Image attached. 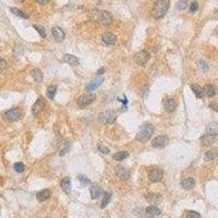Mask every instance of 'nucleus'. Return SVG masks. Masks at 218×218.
<instances>
[{"instance_id":"1","label":"nucleus","mask_w":218,"mask_h":218,"mask_svg":"<svg viewBox=\"0 0 218 218\" xmlns=\"http://www.w3.org/2000/svg\"><path fill=\"white\" fill-rule=\"evenodd\" d=\"M170 7V0H157L152 10V15L155 19H161L165 17L166 13Z\"/></svg>"},{"instance_id":"2","label":"nucleus","mask_w":218,"mask_h":218,"mask_svg":"<svg viewBox=\"0 0 218 218\" xmlns=\"http://www.w3.org/2000/svg\"><path fill=\"white\" fill-rule=\"evenodd\" d=\"M154 131H155V128L152 123H145V125H142V128L139 130V132L137 133V137L135 139L139 142H147L151 137L153 135Z\"/></svg>"},{"instance_id":"3","label":"nucleus","mask_w":218,"mask_h":218,"mask_svg":"<svg viewBox=\"0 0 218 218\" xmlns=\"http://www.w3.org/2000/svg\"><path fill=\"white\" fill-rule=\"evenodd\" d=\"M92 15H93V18L96 20V21H98L99 23L104 24V25L110 24L113 19V14H111L110 12L104 11V10H93Z\"/></svg>"},{"instance_id":"4","label":"nucleus","mask_w":218,"mask_h":218,"mask_svg":"<svg viewBox=\"0 0 218 218\" xmlns=\"http://www.w3.org/2000/svg\"><path fill=\"white\" fill-rule=\"evenodd\" d=\"M21 117H22V111L20 108H11V109L3 113V118L7 121H10V122L18 121V120L21 119Z\"/></svg>"},{"instance_id":"5","label":"nucleus","mask_w":218,"mask_h":218,"mask_svg":"<svg viewBox=\"0 0 218 218\" xmlns=\"http://www.w3.org/2000/svg\"><path fill=\"white\" fill-rule=\"evenodd\" d=\"M116 111L115 110H105L103 113H99L98 116V121L104 125H109V123H113L116 120Z\"/></svg>"},{"instance_id":"6","label":"nucleus","mask_w":218,"mask_h":218,"mask_svg":"<svg viewBox=\"0 0 218 218\" xmlns=\"http://www.w3.org/2000/svg\"><path fill=\"white\" fill-rule=\"evenodd\" d=\"M96 99V96L92 93L85 94V95H82L79 99H77V104L81 108H85L89 105H91L92 103H94V101Z\"/></svg>"},{"instance_id":"7","label":"nucleus","mask_w":218,"mask_h":218,"mask_svg":"<svg viewBox=\"0 0 218 218\" xmlns=\"http://www.w3.org/2000/svg\"><path fill=\"white\" fill-rule=\"evenodd\" d=\"M149 59V54L145 50H141L139 53L135 54L134 56V62L139 65H142L144 63H146Z\"/></svg>"},{"instance_id":"8","label":"nucleus","mask_w":218,"mask_h":218,"mask_svg":"<svg viewBox=\"0 0 218 218\" xmlns=\"http://www.w3.org/2000/svg\"><path fill=\"white\" fill-rule=\"evenodd\" d=\"M168 142H169V140L166 135H158L152 141V145L155 149H164L168 144Z\"/></svg>"},{"instance_id":"9","label":"nucleus","mask_w":218,"mask_h":218,"mask_svg":"<svg viewBox=\"0 0 218 218\" xmlns=\"http://www.w3.org/2000/svg\"><path fill=\"white\" fill-rule=\"evenodd\" d=\"M104 80H105V79H104L103 77H96V79L92 80V81L86 85V87H85V91H86L87 93L95 91L96 89H98V87L101 86V84L104 82Z\"/></svg>"},{"instance_id":"10","label":"nucleus","mask_w":218,"mask_h":218,"mask_svg":"<svg viewBox=\"0 0 218 218\" xmlns=\"http://www.w3.org/2000/svg\"><path fill=\"white\" fill-rule=\"evenodd\" d=\"M163 170L161 169H152L149 172V179L151 182H159L163 179Z\"/></svg>"},{"instance_id":"11","label":"nucleus","mask_w":218,"mask_h":218,"mask_svg":"<svg viewBox=\"0 0 218 218\" xmlns=\"http://www.w3.org/2000/svg\"><path fill=\"white\" fill-rule=\"evenodd\" d=\"M116 175L121 180H123V181H128V180L130 179L131 173H130L129 169H127V168L123 167V166H119V167H117V169H116Z\"/></svg>"},{"instance_id":"12","label":"nucleus","mask_w":218,"mask_h":218,"mask_svg":"<svg viewBox=\"0 0 218 218\" xmlns=\"http://www.w3.org/2000/svg\"><path fill=\"white\" fill-rule=\"evenodd\" d=\"M44 107H45V99H44V97L41 96V97H38V99L35 101L33 107H32V113H33V115L39 113L42 111V109H44Z\"/></svg>"},{"instance_id":"13","label":"nucleus","mask_w":218,"mask_h":218,"mask_svg":"<svg viewBox=\"0 0 218 218\" xmlns=\"http://www.w3.org/2000/svg\"><path fill=\"white\" fill-rule=\"evenodd\" d=\"M101 39L107 45H115L117 43V36L115 34L110 33V32H105L101 36Z\"/></svg>"},{"instance_id":"14","label":"nucleus","mask_w":218,"mask_h":218,"mask_svg":"<svg viewBox=\"0 0 218 218\" xmlns=\"http://www.w3.org/2000/svg\"><path fill=\"white\" fill-rule=\"evenodd\" d=\"M216 137H217V134H215V133H208V132H206V133L201 137V141L204 145L209 146V145H212V144L216 141Z\"/></svg>"},{"instance_id":"15","label":"nucleus","mask_w":218,"mask_h":218,"mask_svg":"<svg viewBox=\"0 0 218 218\" xmlns=\"http://www.w3.org/2000/svg\"><path fill=\"white\" fill-rule=\"evenodd\" d=\"M164 108H165L168 113H172V111H175L176 108H177V101H176V99L166 98L165 101H164Z\"/></svg>"},{"instance_id":"16","label":"nucleus","mask_w":218,"mask_h":218,"mask_svg":"<svg viewBox=\"0 0 218 218\" xmlns=\"http://www.w3.org/2000/svg\"><path fill=\"white\" fill-rule=\"evenodd\" d=\"M53 36L55 37V39L58 42V43H61V42L65 39V34L63 32V30L59 26H56L53 29Z\"/></svg>"},{"instance_id":"17","label":"nucleus","mask_w":218,"mask_h":218,"mask_svg":"<svg viewBox=\"0 0 218 218\" xmlns=\"http://www.w3.org/2000/svg\"><path fill=\"white\" fill-rule=\"evenodd\" d=\"M63 60H65V62L69 63V65H72V67H77V65H80L79 58L75 57V56H73V55H69V54H65V55L63 56Z\"/></svg>"},{"instance_id":"18","label":"nucleus","mask_w":218,"mask_h":218,"mask_svg":"<svg viewBox=\"0 0 218 218\" xmlns=\"http://www.w3.org/2000/svg\"><path fill=\"white\" fill-rule=\"evenodd\" d=\"M50 196H51V192L50 190H48V189L42 190V191H39L38 193H37V195H36L38 202H45L46 200H48Z\"/></svg>"},{"instance_id":"19","label":"nucleus","mask_w":218,"mask_h":218,"mask_svg":"<svg viewBox=\"0 0 218 218\" xmlns=\"http://www.w3.org/2000/svg\"><path fill=\"white\" fill-rule=\"evenodd\" d=\"M145 212H146V215L151 218H156L161 215V209L156 206H149L145 209Z\"/></svg>"},{"instance_id":"20","label":"nucleus","mask_w":218,"mask_h":218,"mask_svg":"<svg viewBox=\"0 0 218 218\" xmlns=\"http://www.w3.org/2000/svg\"><path fill=\"white\" fill-rule=\"evenodd\" d=\"M89 192H91V197L92 199L96 200V199H98V197L103 194V189H101L99 185H93V187H91Z\"/></svg>"},{"instance_id":"21","label":"nucleus","mask_w":218,"mask_h":218,"mask_svg":"<svg viewBox=\"0 0 218 218\" xmlns=\"http://www.w3.org/2000/svg\"><path fill=\"white\" fill-rule=\"evenodd\" d=\"M181 185H182V188L184 190H191L194 188L195 185V180L193 179L192 177H189L187 178V179H184L182 181V183H181Z\"/></svg>"},{"instance_id":"22","label":"nucleus","mask_w":218,"mask_h":218,"mask_svg":"<svg viewBox=\"0 0 218 218\" xmlns=\"http://www.w3.org/2000/svg\"><path fill=\"white\" fill-rule=\"evenodd\" d=\"M61 189L67 194L70 193V191H71V181H70L69 177H65L62 179V181H61Z\"/></svg>"},{"instance_id":"23","label":"nucleus","mask_w":218,"mask_h":218,"mask_svg":"<svg viewBox=\"0 0 218 218\" xmlns=\"http://www.w3.org/2000/svg\"><path fill=\"white\" fill-rule=\"evenodd\" d=\"M203 89H204V95H206L207 97H213V96H215L216 89L212 84H206Z\"/></svg>"},{"instance_id":"24","label":"nucleus","mask_w":218,"mask_h":218,"mask_svg":"<svg viewBox=\"0 0 218 218\" xmlns=\"http://www.w3.org/2000/svg\"><path fill=\"white\" fill-rule=\"evenodd\" d=\"M31 74L33 77V79L35 80L37 83H41L43 82V79H44V75H43V72L41 71L39 69H34L31 71Z\"/></svg>"},{"instance_id":"25","label":"nucleus","mask_w":218,"mask_h":218,"mask_svg":"<svg viewBox=\"0 0 218 218\" xmlns=\"http://www.w3.org/2000/svg\"><path fill=\"white\" fill-rule=\"evenodd\" d=\"M191 89L194 92L195 96H196L197 98H202V97L204 96V89H202L200 85H197V84H192Z\"/></svg>"},{"instance_id":"26","label":"nucleus","mask_w":218,"mask_h":218,"mask_svg":"<svg viewBox=\"0 0 218 218\" xmlns=\"http://www.w3.org/2000/svg\"><path fill=\"white\" fill-rule=\"evenodd\" d=\"M110 200H111V192L110 191L105 192V194H104V197H103V201H101V208H105L108 204H109Z\"/></svg>"},{"instance_id":"27","label":"nucleus","mask_w":218,"mask_h":218,"mask_svg":"<svg viewBox=\"0 0 218 218\" xmlns=\"http://www.w3.org/2000/svg\"><path fill=\"white\" fill-rule=\"evenodd\" d=\"M145 199H146V201L149 202V203H152V204L157 203V202L161 200V195L155 194V193H149V194H146Z\"/></svg>"},{"instance_id":"28","label":"nucleus","mask_w":218,"mask_h":218,"mask_svg":"<svg viewBox=\"0 0 218 218\" xmlns=\"http://www.w3.org/2000/svg\"><path fill=\"white\" fill-rule=\"evenodd\" d=\"M56 93H57V86H56V85H50V86H48V89H47L48 98L54 101V99H55Z\"/></svg>"},{"instance_id":"29","label":"nucleus","mask_w":218,"mask_h":218,"mask_svg":"<svg viewBox=\"0 0 218 218\" xmlns=\"http://www.w3.org/2000/svg\"><path fill=\"white\" fill-rule=\"evenodd\" d=\"M128 156H129V153H128V152H118V153H116L115 155L113 156V158L117 161H123V159L127 158Z\"/></svg>"},{"instance_id":"30","label":"nucleus","mask_w":218,"mask_h":218,"mask_svg":"<svg viewBox=\"0 0 218 218\" xmlns=\"http://www.w3.org/2000/svg\"><path fill=\"white\" fill-rule=\"evenodd\" d=\"M11 12L13 13L14 15H17V17H20L22 18V19H29V15L25 13V12H23L22 10L18 9V8H11Z\"/></svg>"},{"instance_id":"31","label":"nucleus","mask_w":218,"mask_h":218,"mask_svg":"<svg viewBox=\"0 0 218 218\" xmlns=\"http://www.w3.org/2000/svg\"><path fill=\"white\" fill-rule=\"evenodd\" d=\"M216 156H217V152H216V149H211V151L205 153V161H214V159L216 158Z\"/></svg>"},{"instance_id":"32","label":"nucleus","mask_w":218,"mask_h":218,"mask_svg":"<svg viewBox=\"0 0 218 218\" xmlns=\"http://www.w3.org/2000/svg\"><path fill=\"white\" fill-rule=\"evenodd\" d=\"M206 132H208V133H215V134H217V132H218V123L213 122V123H211V125H208V127H207V129H206Z\"/></svg>"},{"instance_id":"33","label":"nucleus","mask_w":218,"mask_h":218,"mask_svg":"<svg viewBox=\"0 0 218 218\" xmlns=\"http://www.w3.org/2000/svg\"><path fill=\"white\" fill-rule=\"evenodd\" d=\"M188 7V0H179L176 5V8L178 10H184Z\"/></svg>"},{"instance_id":"34","label":"nucleus","mask_w":218,"mask_h":218,"mask_svg":"<svg viewBox=\"0 0 218 218\" xmlns=\"http://www.w3.org/2000/svg\"><path fill=\"white\" fill-rule=\"evenodd\" d=\"M13 169H14L17 172H23L25 170V166H24L23 163H15L13 165Z\"/></svg>"},{"instance_id":"35","label":"nucleus","mask_w":218,"mask_h":218,"mask_svg":"<svg viewBox=\"0 0 218 218\" xmlns=\"http://www.w3.org/2000/svg\"><path fill=\"white\" fill-rule=\"evenodd\" d=\"M77 178H79V180H80V182H81L82 183V184H83V185H89V184H91V180H89V178H87L86 177V176H83V175H80L79 176V177H77Z\"/></svg>"},{"instance_id":"36","label":"nucleus","mask_w":218,"mask_h":218,"mask_svg":"<svg viewBox=\"0 0 218 218\" xmlns=\"http://www.w3.org/2000/svg\"><path fill=\"white\" fill-rule=\"evenodd\" d=\"M33 27L36 30V31L38 32V34L41 35V37L45 38L46 37V31H45V29H44L43 26H41V25H33Z\"/></svg>"},{"instance_id":"37","label":"nucleus","mask_w":218,"mask_h":218,"mask_svg":"<svg viewBox=\"0 0 218 218\" xmlns=\"http://www.w3.org/2000/svg\"><path fill=\"white\" fill-rule=\"evenodd\" d=\"M98 151L101 152V153H103V154H109L110 153V149H108L107 146H105L104 144H99L98 145Z\"/></svg>"},{"instance_id":"38","label":"nucleus","mask_w":218,"mask_h":218,"mask_svg":"<svg viewBox=\"0 0 218 218\" xmlns=\"http://www.w3.org/2000/svg\"><path fill=\"white\" fill-rule=\"evenodd\" d=\"M188 218H202L197 212L194 211H189L188 212Z\"/></svg>"},{"instance_id":"39","label":"nucleus","mask_w":218,"mask_h":218,"mask_svg":"<svg viewBox=\"0 0 218 218\" xmlns=\"http://www.w3.org/2000/svg\"><path fill=\"white\" fill-rule=\"evenodd\" d=\"M71 145H72L71 143H67V144H65V146L63 147L62 149H61V152H60V155H61V156L65 155V154H67L68 152L70 151V149H71Z\"/></svg>"},{"instance_id":"40","label":"nucleus","mask_w":218,"mask_h":218,"mask_svg":"<svg viewBox=\"0 0 218 218\" xmlns=\"http://www.w3.org/2000/svg\"><path fill=\"white\" fill-rule=\"evenodd\" d=\"M197 9H199V2L197 1H193L191 3V6H190V12L193 13V12L197 11Z\"/></svg>"},{"instance_id":"41","label":"nucleus","mask_w":218,"mask_h":218,"mask_svg":"<svg viewBox=\"0 0 218 218\" xmlns=\"http://www.w3.org/2000/svg\"><path fill=\"white\" fill-rule=\"evenodd\" d=\"M6 68H7V62H6V60H3L2 58H0V73H1Z\"/></svg>"},{"instance_id":"42","label":"nucleus","mask_w":218,"mask_h":218,"mask_svg":"<svg viewBox=\"0 0 218 218\" xmlns=\"http://www.w3.org/2000/svg\"><path fill=\"white\" fill-rule=\"evenodd\" d=\"M200 68H201L203 71H207L208 70V65L205 61H200Z\"/></svg>"},{"instance_id":"43","label":"nucleus","mask_w":218,"mask_h":218,"mask_svg":"<svg viewBox=\"0 0 218 218\" xmlns=\"http://www.w3.org/2000/svg\"><path fill=\"white\" fill-rule=\"evenodd\" d=\"M38 3H41V5H46L47 2H49V0H36Z\"/></svg>"},{"instance_id":"44","label":"nucleus","mask_w":218,"mask_h":218,"mask_svg":"<svg viewBox=\"0 0 218 218\" xmlns=\"http://www.w3.org/2000/svg\"><path fill=\"white\" fill-rule=\"evenodd\" d=\"M209 107H211L212 109H214V110L218 111V106L215 105V104H211V105H209Z\"/></svg>"},{"instance_id":"45","label":"nucleus","mask_w":218,"mask_h":218,"mask_svg":"<svg viewBox=\"0 0 218 218\" xmlns=\"http://www.w3.org/2000/svg\"><path fill=\"white\" fill-rule=\"evenodd\" d=\"M104 73H105V69H104V68H101V69H99L98 71H97V74H99V75L104 74Z\"/></svg>"},{"instance_id":"46","label":"nucleus","mask_w":218,"mask_h":218,"mask_svg":"<svg viewBox=\"0 0 218 218\" xmlns=\"http://www.w3.org/2000/svg\"><path fill=\"white\" fill-rule=\"evenodd\" d=\"M18 1H23V0H18Z\"/></svg>"},{"instance_id":"47","label":"nucleus","mask_w":218,"mask_h":218,"mask_svg":"<svg viewBox=\"0 0 218 218\" xmlns=\"http://www.w3.org/2000/svg\"><path fill=\"white\" fill-rule=\"evenodd\" d=\"M46 218H50V217H46Z\"/></svg>"}]
</instances>
